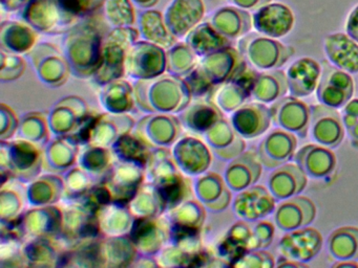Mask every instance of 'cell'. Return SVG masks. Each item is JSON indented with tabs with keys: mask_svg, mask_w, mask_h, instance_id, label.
<instances>
[{
	"mask_svg": "<svg viewBox=\"0 0 358 268\" xmlns=\"http://www.w3.org/2000/svg\"><path fill=\"white\" fill-rule=\"evenodd\" d=\"M136 107L145 113L179 114L192 100L184 77L162 75L134 83Z\"/></svg>",
	"mask_w": 358,
	"mask_h": 268,
	"instance_id": "cell-1",
	"label": "cell"
},
{
	"mask_svg": "<svg viewBox=\"0 0 358 268\" xmlns=\"http://www.w3.org/2000/svg\"><path fill=\"white\" fill-rule=\"evenodd\" d=\"M0 168L1 184L11 178L29 184L43 171V148L24 138L0 140Z\"/></svg>",
	"mask_w": 358,
	"mask_h": 268,
	"instance_id": "cell-2",
	"label": "cell"
},
{
	"mask_svg": "<svg viewBox=\"0 0 358 268\" xmlns=\"http://www.w3.org/2000/svg\"><path fill=\"white\" fill-rule=\"evenodd\" d=\"M60 240L66 248L101 238L96 211L80 200L64 201Z\"/></svg>",
	"mask_w": 358,
	"mask_h": 268,
	"instance_id": "cell-3",
	"label": "cell"
},
{
	"mask_svg": "<svg viewBox=\"0 0 358 268\" xmlns=\"http://www.w3.org/2000/svg\"><path fill=\"white\" fill-rule=\"evenodd\" d=\"M238 47L251 66L262 70L280 68L294 54V48L259 33L243 38Z\"/></svg>",
	"mask_w": 358,
	"mask_h": 268,
	"instance_id": "cell-4",
	"label": "cell"
},
{
	"mask_svg": "<svg viewBox=\"0 0 358 268\" xmlns=\"http://www.w3.org/2000/svg\"><path fill=\"white\" fill-rule=\"evenodd\" d=\"M183 129L178 114L148 113L136 123L133 133L150 149L171 148Z\"/></svg>",
	"mask_w": 358,
	"mask_h": 268,
	"instance_id": "cell-5",
	"label": "cell"
},
{
	"mask_svg": "<svg viewBox=\"0 0 358 268\" xmlns=\"http://www.w3.org/2000/svg\"><path fill=\"white\" fill-rule=\"evenodd\" d=\"M171 152L178 169L187 177L202 175L213 163V151L196 134L182 135L171 147Z\"/></svg>",
	"mask_w": 358,
	"mask_h": 268,
	"instance_id": "cell-6",
	"label": "cell"
},
{
	"mask_svg": "<svg viewBox=\"0 0 358 268\" xmlns=\"http://www.w3.org/2000/svg\"><path fill=\"white\" fill-rule=\"evenodd\" d=\"M322 75L316 88V98L320 104L331 108H343L354 94V80L351 73L337 68L329 61H322Z\"/></svg>",
	"mask_w": 358,
	"mask_h": 268,
	"instance_id": "cell-7",
	"label": "cell"
},
{
	"mask_svg": "<svg viewBox=\"0 0 358 268\" xmlns=\"http://www.w3.org/2000/svg\"><path fill=\"white\" fill-rule=\"evenodd\" d=\"M113 202L127 205L145 182V168L137 163L116 161L103 179Z\"/></svg>",
	"mask_w": 358,
	"mask_h": 268,
	"instance_id": "cell-8",
	"label": "cell"
},
{
	"mask_svg": "<svg viewBox=\"0 0 358 268\" xmlns=\"http://www.w3.org/2000/svg\"><path fill=\"white\" fill-rule=\"evenodd\" d=\"M140 255H156L171 238V225L166 216L135 218L129 234Z\"/></svg>",
	"mask_w": 358,
	"mask_h": 268,
	"instance_id": "cell-9",
	"label": "cell"
},
{
	"mask_svg": "<svg viewBox=\"0 0 358 268\" xmlns=\"http://www.w3.org/2000/svg\"><path fill=\"white\" fill-rule=\"evenodd\" d=\"M272 123L301 138L307 137L311 121V107L295 96H282L272 103Z\"/></svg>",
	"mask_w": 358,
	"mask_h": 268,
	"instance_id": "cell-10",
	"label": "cell"
},
{
	"mask_svg": "<svg viewBox=\"0 0 358 268\" xmlns=\"http://www.w3.org/2000/svg\"><path fill=\"white\" fill-rule=\"evenodd\" d=\"M246 66L244 56L227 46L207 54L196 68L211 85L215 86L236 79Z\"/></svg>",
	"mask_w": 358,
	"mask_h": 268,
	"instance_id": "cell-11",
	"label": "cell"
},
{
	"mask_svg": "<svg viewBox=\"0 0 358 268\" xmlns=\"http://www.w3.org/2000/svg\"><path fill=\"white\" fill-rule=\"evenodd\" d=\"M309 131L312 140L318 144L332 150L338 148L345 138V132L341 113L326 105L311 107Z\"/></svg>",
	"mask_w": 358,
	"mask_h": 268,
	"instance_id": "cell-12",
	"label": "cell"
},
{
	"mask_svg": "<svg viewBox=\"0 0 358 268\" xmlns=\"http://www.w3.org/2000/svg\"><path fill=\"white\" fill-rule=\"evenodd\" d=\"M276 201L269 188L255 184L236 194L232 201V209L236 217L253 223L273 214Z\"/></svg>",
	"mask_w": 358,
	"mask_h": 268,
	"instance_id": "cell-13",
	"label": "cell"
},
{
	"mask_svg": "<svg viewBox=\"0 0 358 268\" xmlns=\"http://www.w3.org/2000/svg\"><path fill=\"white\" fill-rule=\"evenodd\" d=\"M62 220L64 214L58 205L31 207L22 218L24 241L36 238H59Z\"/></svg>",
	"mask_w": 358,
	"mask_h": 268,
	"instance_id": "cell-14",
	"label": "cell"
},
{
	"mask_svg": "<svg viewBox=\"0 0 358 268\" xmlns=\"http://www.w3.org/2000/svg\"><path fill=\"white\" fill-rule=\"evenodd\" d=\"M324 239L316 228H306L286 232L278 242V251L287 259L308 263L322 251Z\"/></svg>",
	"mask_w": 358,
	"mask_h": 268,
	"instance_id": "cell-15",
	"label": "cell"
},
{
	"mask_svg": "<svg viewBox=\"0 0 358 268\" xmlns=\"http://www.w3.org/2000/svg\"><path fill=\"white\" fill-rule=\"evenodd\" d=\"M89 113V107L80 96H70L58 100L48 112L52 136L72 135Z\"/></svg>",
	"mask_w": 358,
	"mask_h": 268,
	"instance_id": "cell-16",
	"label": "cell"
},
{
	"mask_svg": "<svg viewBox=\"0 0 358 268\" xmlns=\"http://www.w3.org/2000/svg\"><path fill=\"white\" fill-rule=\"evenodd\" d=\"M165 67L164 52L157 46L143 43L127 50L124 75L136 81L158 77L164 73Z\"/></svg>",
	"mask_w": 358,
	"mask_h": 268,
	"instance_id": "cell-17",
	"label": "cell"
},
{
	"mask_svg": "<svg viewBox=\"0 0 358 268\" xmlns=\"http://www.w3.org/2000/svg\"><path fill=\"white\" fill-rule=\"evenodd\" d=\"M248 67L231 81L217 84L206 96L223 113H232L245 104L251 96V86L255 75H250Z\"/></svg>",
	"mask_w": 358,
	"mask_h": 268,
	"instance_id": "cell-18",
	"label": "cell"
},
{
	"mask_svg": "<svg viewBox=\"0 0 358 268\" xmlns=\"http://www.w3.org/2000/svg\"><path fill=\"white\" fill-rule=\"evenodd\" d=\"M296 149V135L278 128L262 140L257 153L265 169L274 170L289 163L294 157Z\"/></svg>",
	"mask_w": 358,
	"mask_h": 268,
	"instance_id": "cell-19",
	"label": "cell"
},
{
	"mask_svg": "<svg viewBox=\"0 0 358 268\" xmlns=\"http://www.w3.org/2000/svg\"><path fill=\"white\" fill-rule=\"evenodd\" d=\"M252 23L257 33L278 39L292 31L295 24L294 13L286 4L270 2L257 8L253 14Z\"/></svg>",
	"mask_w": 358,
	"mask_h": 268,
	"instance_id": "cell-20",
	"label": "cell"
},
{
	"mask_svg": "<svg viewBox=\"0 0 358 268\" xmlns=\"http://www.w3.org/2000/svg\"><path fill=\"white\" fill-rule=\"evenodd\" d=\"M194 196L213 213L225 211L232 201V191L224 176L215 172H205L192 180Z\"/></svg>",
	"mask_w": 358,
	"mask_h": 268,
	"instance_id": "cell-21",
	"label": "cell"
},
{
	"mask_svg": "<svg viewBox=\"0 0 358 268\" xmlns=\"http://www.w3.org/2000/svg\"><path fill=\"white\" fill-rule=\"evenodd\" d=\"M317 209L311 199L305 196L291 197L282 200L274 211L275 225L282 232H291L311 225Z\"/></svg>",
	"mask_w": 358,
	"mask_h": 268,
	"instance_id": "cell-22",
	"label": "cell"
},
{
	"mask_svg": "<svg viewBox=\"0 0 358 268\" xmlns=\"http://www.w3.org/2000/svg\"><path fill=\"white\" fill-rule=\"evenodd\" d=\"M229 121L243 138L253 140L269 129L272 123L271 110L264 103H245L231 113Z\"/></svg>",
	"mask_w": 358,
	"mask_h": 268,
	"instance_id": "cell-23",
	"label": "cell"
},
{
	"mask_svg": "<svg viewBox=\"0 0 358 268\" xmlns=\"http://www.w3.org/2000/svg\"><path fill=\"white\" fill-rule=\"evenodd\" d=\"M135 125V121L129 113L118 114L106 111L99 113L92 128L87 144L112 149L121 136L133 131Z\"/></svg>",
	"mask_w": 358,
	"mask_h": 268,
	"instance_id": "cell-24",
	"label": "cell"
},
{
	"mask_svg": "<svg viewBox=\"0 0 358 268\" xmlns=\"http://www.w3.org/2000/svg\"><path fill=\"white\" fill-rule=\"evenodd\" d=\"M263 168L257 153L245 151L228 163L224 179L232 192L238 193L259 181Z\"/></svg>",
	"mask_w": 358,
	"mask_h": 268,
	"instance_id": "cell-25",
	"label": "cell"
},
{
	"mask_svg": "<svg viewBox=\"0 0 358 268\" xmlns=\"http://www.w3.org/2000/svg\"><path fill=\"white\" fill-rule=\"evenodd\" d=\"M205 140L215 156L222 161H232L245 152L246 142L234 129L230 121L222 117L206 133Z\"/></svg>",
	"mask_w": 358,
	"mask_h": 268,
	"instance_id": "cell-26",
	"label": "cell"
},
{
	"mask_svg": "<svg viewBox=\"0 0 358 268\" xmlns=\"http://www.w3.org/2000/svg\"><path fill=\"white\" fill-rule=\"evenodd\" d=\"M80 147L71 136H53L43 147V171L66 173L77 165Z\"/></svg>",
	"mask_w": 358,
	"mask_h": 268,
	"instance_id": "cell-27",
	"label": "cell"
},
{
	"mask_svg": "<svg viewBox=\"0 0 358 268\" xmlns=\"http://www.w3.org/2000/svg\"><path fill=\"white\" fill-rule=\"evenodd\" d=\"M293 161L313 179H324L332 175L336 168V156L332 149L322 144H310L295 153Z\"/></svg>",
	"mask_w": 358,
	"mask_h": 268,
	"instance_id": "cell-28",
	"label": "cell"
},
{
	"mask_svg": "<svg viewBox=\"0 0 358 268\" xmlns=\"http://www.w3.org/2000/svg\"><path fill=\"white\" fill-rule=\"evenodd\" d=\"M307 184V174L295 163L280 165L268 177V188L278 201L297 196L305 191Z\"/></svg>",
	"mask_w": 358,
	"mask_h": 268,
	"instance_id": "cell-29",
	"label": "cell"
},
{
	"mask_svg": "<svg viewBox=\"0 0 358 268\" xmlns=\"http://www.w3.org/2000/svg\"><path fill=\"white\" fill-rule=\"evenodd\" d=\"M320 75L322 64L315 59L303 57L295 60L286 73L290 96L299 98L311 96L317 88Z\"/></svg>",
	"mask_w": 358,
	"mask_h": 268,
	"instance_id": "cell-30",
	"label": "cell"
},
{
	"mask_svg": "<svg viewBox=\"0 0 358 268\" xmlns=\"http://www.w3.org/2000/svg\"><path fill=\"white\" fill-rule=\"evenodd\" d=\"M324 50L331 64L351 75L358 73V43L347 33L338 31L327 35Z\"/></svg>",
	"mask_w": 358,
	"mask_h": 268,
	"instance_id": "cell-31",
	"label": "cell"
},
{
	"mask_svg": "<svg viewBox=\"0 0 358 268\" xmlns=\"http://www.w3.org/2000/svg\"><path fill=\"white\" fill-rule=\"evenodd\" d=\"M178 117L183 128L196 135H204L224 117L223 112L207 98H192V102Z\"/></svg>",
	"mask_w": 358,
	"mask_h": 268,
	"instance_id": "cell-32",
	"label": "cell"
},
{
	"mask_svg": "<svg viewBox=\"0 0 358 268\" xmlns=\"http://www.w3.org/2000/svg\"><path fill=\"white\" fill-rule=\"evenodd\" d=\"M100 106L110 113H129L136 107L135 90L134 84L127 80H114L100 86L98 92Z\"/></svg>",
	"mask_w": 358,
	"mask_h": 268,
	"instance_id": "cell-33",
	"label": "cell"
},
{
	"mask_svg": "<svg viewBox=\"0 0 358 268\" xmlns=\"http://www.w3.org/2000/svg\"><path fill=\"white\" fill-rule=\"evenodd\" d=\"M66 247L60 238H36L24 242V257L27 265L35 267H56Z\"/></svg>",
	"mask_w": 358,
	"mask_h": 268,
	"instance_id": "cell-34",
	"label": "cell"
},
{
	"mask_svg": "<svg viewBox=\"0 0 358 268\" xmlns=\"http://www.w3.org/2000/svg\"><path fill=\"white\" fill-rule=\"evenodd\" d=\"M64 177H60L59 174H41L27 184V197L30 207L57 204L64 198Z\"/></svg>",
	"mask_w": 358,
	"mask_h": 268,
	"instance_id": "cell-35",
	"label": "cell"
},
{
	"mask_svg": "<svg viewBox=\"0 0 358 268\" xmlns=\"http://www.w3.org/2000/svg\"><path fill=\"white\" fill-rule=\"evenodd\" d=\"M100 251H101L102 267L131 266L139 255V251L129 234L119 237H102Z\"/></svg>",
	"mask_w": 358,
	"mask_h": 268,
	"instance_id": "cell-36",
	"label": "cell"
},
{
	"mask_svg": "<svg viewBox=\"0 0 358 268\" xmlns=\"http://www.w3.org/2000/svg\"><path fill=\"white\" fill-rule=\"evenodd\" d=\"M100 232L103 237L127 236L131 232L135 217L129 207L110 202L96 211Z\"/></svg>",
	"mask_w": 358,
	"mask_h": 268,
	"instance_id": "cell-37",
	"label": "cell"
},
{
	"mask_svg": "<svg viewBox=\"0 0 358 268\" xmlns=\"http://www.w3.org/2000/svg\"><path fill=\"white\" fill-rule=\"evenodd\" d=\"M289 92L287 75L280 69H270L255 75L251 98L264 104H272Z\"/></svg>",
	"mask_w": 358,
	"mask_h": 268,
	"instance_id": "cell-38",
	"label": "cell"
},
{
	"mask_svg": "<svg viewBox=\"0 0 358 268\" xmlns=\"http://www.w3.org/2000/svg\"><path fill=\"white\" fill-rule=\"evenodd\" d=\"M0 193L1 222H13L22 219L27 211V204H29L27 184L11 178L1 184Z\"/></svg>",
	"mask_w": 358,
	"mask_h": 268,
	"instance_id": "cell-39",
	"label": "cell"
},
{
	"mask_svg": "<svg viewBox=\"0 0 358 268\" xmlns=\"http://www.w3.org/2000/svg\"><path fill=\"white\" fill-rule=\"evenodd\" d=\"M116 163L112 149L83 144L80 147L77 165L83 168L96 182L103 181Z\"/></svg>",
	"mask_w": 358,
	"mask_h": 268,
	"instance_id": "cell-40",
	"label": "cell"
},
{
	"mask_svg": "<svg viewBox=\"0 0 358 268\" xmlns=\"http://www.w3.org/2000/svg\"><path fill=\"white\" fill-rule=\"evenodd\" d=\"M327 251L335 261H358V228L341 226L329 234Z\"/></svg>",
	"mask_w": 358,
	"mask_h": 268,
	"instance_id": "cell-41",
	"label": "cell"
},
{
	"mask_svg": "<svg viewBox=\"0 0 358 268\" xmlns=\"http://www.w3.org/2000/svg\"><path fill=\"white\" fill-rule=\"evenodd\" d=\"M127 207L135 218L158 217L166 213L158 188L148 181L140 186Z\"/></svg>",
	"mask_w": 358,
	"mask_h": 268,
	"instance_id": "cell-42",
	"label": "cell"
},
{
	"mask_svg": "<svg viewBox=\"0 0 358 268\" xmlns=\"http://www.w3.org/2000/svg\"><path fill=\"white\" fill-rule=\"evenodd\" d=\"M164 215L171 223L203 230L206 221V207L194 196L186 199Z\"/></svg>",
	"mask_w": 358,
	"mask_h": 268,
	"instance_id": "cell-43",
	"label": "cell"
},
{
	"mask_svg": "<svg viewBox=\"0 0 358 268\" xmlns=\"http://www.w3.org/2000/svg\"><path fill=\"white\" fill-rule=\"evenodd\" d=\"M51 135L48 112H29L20 121L16 136L43 148L51 140Z\"/></svg>",
	"mask_w": 358,
	"mask_h": 268,
	"instance_id": "cell-44",
	"label": "cell"
},
{
	"mask_svg": "<svg viewBox=\"0 0 358 268\" xmlns=\"http://www.w3.org/2000/svg\"><path fill=\"white\" fill-rule=\"evenodd\" d=\"M152 150V149L146 146L133 133V131L121 136L116 144L112 147L116 161L137 163L144 168L150 159Z\"/></svg>",
	"mask_w": 358,
	"mask_h": 268,
	"instance_id": "cell-45",
	"label": "cell"
},
{
	"mask_svg": "<svg viewBox=\"0 0 358 268\" xmlns=\"http://www.w3.org/2000/svg\"><path fill=\"white\" fill-rule=\"evenodd\" d=\"M64 194L62 200L72 201L83 198L97 182L78 165L64 173Z\"/></svg>",
	"mask_w": 358,
	"mask_h": 268,
	"instance_id": "cell-46",
	"label": "cell"
},
{
	"mask_svg": "<svg viewBox=\"0 0 358 268\" xmlns=\"http://www.w3.org/2000/svg\"><path fill=\"white\" fill-rule=\"evenodd\" d=\"M217 29L220 34L227 38H238L246 35L253 24L249 13L241 10H227L220 15Z\"/></svg>",
	"mask_w": 358,
	"mask_h": 268,
	"instance_id": "cell-47",
	"label": "cell"
},
{
	"mask_svg": "<svg viewBox=\"0 0 358 268\" xmlns=\"http://www.w3.org/2000/svg\"><path fill=\"white\" fill-rule=\"evenodd\" d=\"M194 255H189L177 245L169 243L155 257L159 267H185L192 266Z\"/></svg>",
	"mask_w": 358,
	"mask_h": 268,
	"instance_id": "cell-48",
	"label": "cell"
},
{
	"mask_svg": "<svg viewBox=\"0 0 358 268\" xmlns=\"http://www.w3.org/2000/svg\"><path fill=\"white\" fill-rule=\"evenodd\" d=\"M24 241L18 239H1L0 248V265L3 267H22L27 265L24 257Z\"/></svg>",
	"mask_w": 358,
	"mask_h": 268,
	"instance_id": "cell-49",
	"label": "cell"
},
{
	"mask_svg": "<svg viewBox=\"0 0 358 268\" xmlns=\"http://www.w3.org/2000/svg\"><path fill=\"white\" fill-rule=\"evenodd\" d=\"M271 253L265 249H255L243 253L234 260L232 266L240 268H272L275 266V261Z\"/></svg>",
	"mask_w": 358,
	"mask_h": 268,
	"instance_id": "cell-50",
	"label": "cell"
},
{
	"mask_svg": "<svg viewBox=\"0 0 358 268\" xmlns=\"http://www.w3.org/2000/svg\"><path fill=\"white\" fill-rule=\"evenodd\" d=\"M274 238V226L271 222L259 221L251 224L250 238H249L248 249H265L271 245Z\"/></svg>",
	"mask_w": 358,
	"mask_h": 268,
	"instance_id": "cell-51",
	"label": "cell"
},
{
	"mask_svg": "<svg viewBox=\"0 0 358 268\" xmlns=\"http://www.w3.org/2000/svg\"><path fill=\"white\" fill-rule=\"evenodd\" d=\"M0 117H1V128H0V140H10L17 135L20 121L11 107L6 104L0 105Z\"/></svg>",
	"mask_w": 358,
	"mask_h": 268,
	"instance_id": "cell-52",
	"label": "cell"
},
{
	"mask_svg": "<svg viewBox=\"0 0 358 268\" xmlns=\"http://www.w3.org/2000/svg\"><path fill=\"white\" fill-rule=\"evenodd\" d=\"M341 117H343V125L345 130L349 132L352 128L355 127L358 124V98L350 100L341 111Z\"/></svg>",
	"mask_w": 358,
	"mask_h": 268,
	"instance_id": "cell-53",
	"label": "cell"
},
{
	"mask_svg": "<svg viewBox=\"0 0 358 268\" xmlns=\"http://www.w3.org/2000/svg\"><path fill=\"white\" fill-rule=\"evenodd\" d=\"M345 33L358 43V4L348 15L345 21Z\"/></svg>",
	"mask_w": 358,
	"mask_h": 268,
	"instance_id": "cell-54",
	"label": "cell"
},
{
	"mask_svg": "<svg viewBox=\"0 0 358 268\" xmlns=\"http://www.w3.org/2000/svg\"><path fill=\"white\" fill-rule=\"evenodd\" d=\"M236 6L243 8H249V10H255L261 8L265 4L270 3L272 0H232Z\"/></svg>",
	"mask_w": 358,
	"mask_h": 268,
	"instance_id": "cell-55",
	"label": "cell"
},
{
	"mask_svg": "<svg viewBox=\"0 0 358 268\" xmlns=\"http://www.w3.org/2000/svg\"><path fill=\"white\" fill-rule=\"evenodd\" d=\"M276 267H308L307 263H301V262L293 261V260L287 259L284 255L278 260L275 264Z\"/></svg>",
	"mask_w": 358,
	"mask_h": 268,
	"instance_id": "cell-56",
	"label": "cell"
},
{
	"mask_svg": "<svg viewBox=\"0 0 358 268\" xmlns=\"http://www.w3.org/2000/svg\"><path fill=\"white\" fill-rule=\"evenodd\" d=\"M333 267H358L357 261H336Z\"/></svg>",
	"mask_w": 358,
	"mask_h": 268,
	"instance_id": "cell-57",
	"label": "cell"
}]
</instances>
